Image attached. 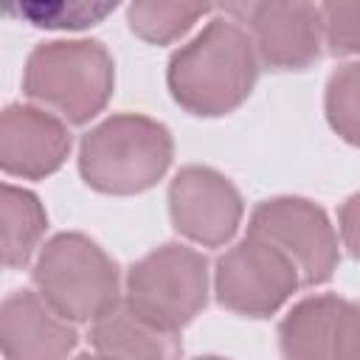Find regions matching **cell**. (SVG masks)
<instances>
[{
  "label": "cell",
  "instance_id": "cell-1",
  "mask_svg": "<svg viewBox=\"0 0 360 360\" xmlns=\"http://www.w3.org/2000/svg\"><path fill=\"white\" fill-rule=\"evenodd\" d=\"M259 79V59L248 31L228 14L208 25L169 59V93L191 115L233 112Z\"/></svg>",
  "mask_w": 360,
  "mask_h": 360
},
{
  "label": "cell",
  "instance_id": "cell-2",
  "mask_svg": "<svg viewBox=\"0 0 360 360\" xmlns=\"http://www.w3.org/2000/svg\"><path fill=\"white\" fill-rule=\"evenodd\" d=\"M174 143L169 129L146 115H110L93 127L79 146V172L101 194H141L169 169Z\"/></svg>",
  "mask_w": 360,
  "mask_h": 360
},
{
  "label": "cell",
  "instance_id": "cell-3",
  "mask_svg": "<svg viewBox=\"0 0 360 360\" xmlns=\"http://www.w3.org/2000/svg\"><path fill=\"white\" fill-rule=\"evenodd\" d=\"M115 84L112 56L93 39H59L37 45L25 62L22 90L42 110L65 124H87L96 118Z\"/></svg>",
  "mask_w": 360,
  "mask_h": 360
},
{
  "label": "cell",
  "instance_id": "cell-4",
  "mask_svg": "<svg viewBox=\"0 0 360 360\" xmlns=\"http://www.w3.org/2000/svg\"><path fill=\"white\" fill-rule=\"evenodd\" d=\"M37 292L70 323H93L118 304V264L84 233H56L31 273Z\"/></svg>",
  "mask_w": 360,
  "mask_h": 360
},
{
  "label": "cell",
  "instance_id": "cell-5",
  "mask_svg": "<svg viewBox=\"0 0 360 360\" xmlns=\"http://www.w3.org/2000/svg\"><path fill=\"white\" fill-rule=\"evenodd\" d=\"M208 301V259L188 245H160L127 273V309L138 318L180 332Z\"/></svg>",
  "mask_w": 360,
  "mask_h": 360
},
{
  "label": "cell",
  "instance_id": "cell-6",
  "mask_svg": "<svg viewBox=\"0 0 360 360\" xmlns=\"http://www.w3.org/2000/svg\"><path fill=\"white\" fill-rule=\"evenodd\" d=\"M248 233L273 245L298 273L301 287H315L332 278L340 248L323 208L304 197H273L253 208Z\"/></svg>",
  "mask_w": 360,
  "mask_h": 360
},
{
  "label": "cell",
  "instance_id": "cell-7",
  "mask_svg": "<svg viewBox=\"0 0 360 360\" xmlns=\"http://www.w3.org/2000/svg\"><path fill=\"white\" fill-rule=\"evenodd\" d=\"M295 267L264 239L248 233L239 245L225 250L217 259L214 270V292L219 307L248 315L267 318L273 315L295 290H298Z\"/></svg>",
  "mask_w": 360,
  "mask_h": 360
},
{
  "label": "cell",
  "instance_id": "cell-8",
  "mask_svg": "<svg viewBox=\"0 0 360 360\" xmlns=\"http://www.w3.org/2000/svg\"><path fill=\"white\" fill-rule=\"evenodd\" d=\"M273 70H304L321 56V11L312 3H236L222 6Z\"/></svg>",
  "mask_w": 360,
  "mask_h": 360
},
{
  "label": "cell",
  "instance_id": "cell-9",
  "mask_svg": "<svg viewBox=\"0 0 360 360\" xmlns=\"http://www.w3.org/2000/svg\"><path fill=\"white\" fill-rule=\"evenodd\" d=\"M169 214L177 233L202 248H219L233 239L245 202L225 174L208 166H186L169 186Z\"/></svg>",
  "mask_w": 360,
  "mask_h": 360
},
{
  "label": "cell",
  "instance_id": "cell-10",
  "mask_svg": "<svg viewBox=\"0 0 360 360\" xmlns=\"http://www.w3.org/2000/svg\"><path fill=\"white\" fill-rule=\"evenodd\" d=\"M284 360H357V307L335 292L298 301L278 323Z\"/></svg>",
  "mask_w": 360,
  "mask_h": 360
},
{
  "label": "cell",
  "instance_id": "cell-11",
  "mask_svg": "<svg viewBox=\"0 0 360 360\" xmlns=\"http://www.w3.org/2000/svg\"><path fill=\"white\" fill-rule=\"evenodd\" d=\"M70 132L62 118L34 104L0 110V172L42 180L62 169L70 155Z\"/></svg>",
  "mask_w": 360,
  "mask_h": 360
},
{
  "label": "cell",
  "instance_id": "cell-12",
  "mask_svg": "<svg viewBox=\"0 0 360 360\" xmlns=\"http://www.w3.org/2000/svg\"><path fill=\"white\" fill-rule=\"evenodd\" d=\"M76 326L34 290H14L0 304V354L6 360H68Z\"/></svg>",
  "mask_w": 360,
  "mask_h": 360
},
{
  "label": "cell",
  "instance_id": "cell-13",
  "mask_svg": "<svg viewBox=\"0 0 360 360\" xmlns=\"http://www.w3.org/2000/svg\"><path fill=\"white\" fill-rule=\"evenodd\" d=\"M90 343L101 360H180V332H166L115 304L90 323Z\"/></svg>",
  "mask_w": 360,
  "mask_h": 360
},
{
  "label": "cell",
  "instance_id": "cell-14",
  "mask_svg": "<svg viewBox=\"0 0 360 360\" xmlns=\"http://www.w3.org/2000/svg\"><path fill=\"white\" fill-rule=\"evenodd\" d=\"M48 228L39 197L0 180V264L25 267Z\"/></svg>",
  "mask_w": 360,
  "mask_h": 360
},
{
  "label": "cell",
  "instance_id": "cell-15",
  "mask_svg": "<svg viewBox=\"0 0 360 360\" xmlns=\"http://www.w3.org/2000/svg\"><path fill=\"white\" fill-rule=\"evenodd\" d=\"M211 11V6H194V3H132L127 8V22L132 34L152 45H169L177 37H183L197 20H202Z\"/></svg>",
  "mask_w": 360,
  "mask_h": 360
},
{
  "label": "cell",
  "instance_id": "cell-16",
  "mask_svg": "<svg viewBox=\"0 0 360 360\" xmlns=\"http://www.w3.org/2000/svg\"><path fill=\"white\" fill-rule=\"evenodd\" d=\"M115 11V3H0V14L37 28H87Z\"/></svg>",
  "mask_w": 360,
  "mask_h": 360
},
{
  "label": "cell",
  "instance_id": "cell-17",
  "mask_svg": "<svg viewBox=\"0 0 360 360\" xmlns=\"http://www.w3.org/2000/svg\"><path fill=\"white\" fill-rule=\"evenodd\" d=\"M357 65L349 62L338 68L326 84V118L332 129L346 141L357 143V118H360V90H357Z\"/></svg>",
  "mask_w": 360,
  "mask_h": 360
},
{
  "label": "cell",
  "instance_id": "cell-18",
  "mask_svg": "<svg viewBox=\"0 0 360 360\" xmlns=\"http://www.w3.org/2000/svg\"><path fill=\"white\" fill-rule=\"evenodd\" d=\"M321 11V45L332 56H354L360 37H357V17L360 3H323Z\"/></svg>",
  "mask_w": 360,
  "mask_h": 360
},
{
  "label": "cell",
  "instance_id": "cell-19",
  "mask_svg": "<svg viewBox=\"0 0 360 360\" xmlns=\"http://www.w3.org/2000/svg\"><path fill=\"white\" fill-rule=\"evenodd\" d=\"M354 205H357V197H352V200L346 202V208H343V231L349 233V236H346L349 253H354V236H352V228H354Z\"/></svg>",
  "mask_w": 360,
  "mask_h": 360
},
{
  "label": "cell",
  "instance_id": "cell-20",
  "mask_svg": "<svg viewBox=\"0 0 360 360\" xmlns=\"http://www.w3.org/2000/svg\"><path fill=\"white\" fill-rule=\"evenodd\" d=\"M73 360H101L98 354H79V357H73Z\"/></svg>",
  "mask_w": 360,
  "mask_h": 360
},
{
  "label": "cell",
  "instance_id": "cell-21",
  "mask_svg": "<svg viewBox=\"0 0 360 360\" xmlns=\"http://www.w3.org/2000/svg\"><path fill=\"white\" fill-rule=\"evenodd\" d=\"M197 360H225V357H217V354H205V357H197Z\"/></svg>",
  "mask_w": 360,
  "mask_h": 360
}]
</instances>
